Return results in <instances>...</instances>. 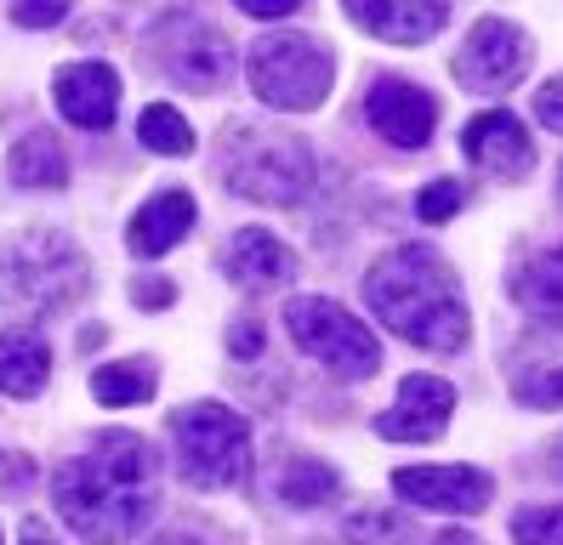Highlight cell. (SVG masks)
Instances as JSON below:
<instances>
[{
  "label": "cell",
  "mask_w": 563,
  "mask_h": 545,
  "mask_svg": "<svg viewBox=\"0 0 563 545\" xmlns=\"http://www.w3.org/2000/svg\"><path fill=\"white\" fill-rule=\"evenodd\" d=\"M364 120H371L376 136H387L393 148H427V136H433V125H439V102L416 80L382 75V80H371V91H364Z\"/></svg>",
  "instance_id": "cell-11"
},
{
  "label": "cell",
  "mask_w": 563,
  "mask_h": 545,
  "mask_svg": "<svg viewBox=\"0 0 563 545\" xmlns=\"http://www.w3.org/2000/svg\"><path fill=\"white\" fill-rule=\"evenodd\" d=\"M507 381L523 409L563 403V319H536V330L518 335V347L507 358Z\"/></svg>",
  "instance_id": "cell-10"
},
{
  "label": "cell",
  "mask_w": 563,
  "mask_h": 545,
  "mask_svg": "<svg viewBox=\"0 0 563 545\" xmlns=\"http://www.w3.org/2000/svg\"><path fill=\"white\" fill-rule=\"evenodd\" d=\"M188 227H194V193L165 188L131 216V251L137 256H165V251H177L188 238Z\"/></svg>",
  "instance_id": "cell-18"
},
{
  "label": "cell",
  "mask_w": 563,
  "mask_h": 545,
  "mask_svg": "<svg viewBox=\"0 0 563 545\" xmlns=\"http://www.w3.org/2000/svg\"><path fill=\"white\" fill-rule=\"evenodd\" d=\"M302 0H240V12H251V18H290Z\"/></svg>",
  "instance_id": "cell-32"
},
{
  "label": "cell",
  "mask_w": 563,
  "mask_h": 545,
  "mask_svg": "<svg viewBox=\"0 0 563 545\" xmlns=\"http://www.w3.org/2000/svg\"><path fill=\"white\" fill-rule=\"evenodd\" d=\"M86 296V256L69 245L63 233H35L7 256V272H0V301H12L18 313L46 319L63 313Z\"/></svg>",
  "instance_id": "cell-4"
},
{
  "label": "cell",
  "mask_w": 563,
  "mask_h": 545,
  "mask_svg": "<svg viewBox=\"0 0 563 545\" xmlns=\"http://www.w3.org/2000/svg\"><path fill=\"white\" fill-rule=\"evenodd\" d=\"M154 477H159V460L148 449V437L103 432L86 455L63 460L52 471V500L80 540L120 545L154 511Z\"/></svg>",
  "instance_id": "cell-1"
},
{
  "label": "cell",
  "mask_w": 563,
  "mask_h": 545,
  "mask_svg": "<svg viewBox=\"0 0 563 545\" xmlns=\"http://www.w3.org/2000/svg\"><path fill=\"white\" fill-rule=\"evenodd\" d=\"M285 324L296 335V347H302L308 358H319L330 375H342V381H364V375L382 369V347L376 335L364 330L347 307L324 301V296H302L285 307Z\"/></svg>",
  "instance_id": "cell-7"
},
{
  "label": "cell",
  "mask_w": 563,
  "mask_h": 545,
  "mask_svg": "<svg viewBox=\"0 0 563 545\" xmlns=\"http://www.w3.org/2000/svg\"><path fill=\"white\" fill-rule=\"evenodd\" d=\"M172 437H177V466L194 489H234L245 483L251 466V432L234 409L222 403H188L172 415Z\"/></svg>",
  "instance_id": "cell-5"
},
{
  "label": "cell",
  "mask_w": 563,
  "mask_h": 545,
  "mask_svg": "<svg viewBox=\"0 0 563 545\" xmlns=\"http://www.w3.org/2000/svg\"><path fill=\"white\" fill-rule=\"evenodd\" d=\"M433 545H484V540H478V534H467V529H444Z\"/></svg>",
  "instance_id": "cell-34"
},
{
  "label": "cell",
  "mask_w": 563,
  "mask_h": 545,
  "mask_svg": "<svg viewBox=\"0 0 563 545\" xmlns=\"http://www.w3.org/2000/svg\"><path fill=\"white\" fill-rule=\"evenodd\" d=\"M461 199H467V193H461V182H433V188L416 199V216L421 222H444V216L461 211Z\"/></svg>",
  "instance_id": "cell-27"
},
{
  "label": "cell",
  "mask_w": 563,
  "mask_h": 545,
  "mask_svg": "<svg viewBox=\"0 0 563 545\" xmlns=\"http://www.w3.org/2000/svg\"><path fill=\"white\" fill-rule=\"evenodd\" d=\"M245 75H251V91L262 102H274L285 114H308L330 97L336 63H330V52L319 41H308V34H262L251 46Z\"/></svg>",
  "instance_id": "cell-6"
},
{
  "label": "cell",
  "mask_w": 563,
  "mask_h": 545,
  "mask_svg": "<svg viewBox=\"0 0 563 545\" xmlns=\"http://www.w3.org/2000/svg\"><path fill=\"white\" fill-rule=\"evenodd\" d=\"M52 97L69 125L80 131H109L114 109H120V75L109 63H69L63 75L52 80Z\"/></svg>",
  "instance_id": "cell-15"
},
{
  "label": "cell",
  "mask_w": 563,
  "mask_h": 545,
  "mask_svg": "<svg viewBox=\"0 0 563 545\" xmlns=\"http://www.w3.org/2000/svg\"><path fill=\"white\" fill-rule=\"evenodd\" d=\"M222 177L234 193H245L256 204H296V199H308L319 170H313V148L302 136L234 120L228 125V143H222Z\"/></svg>",
  "instance_id": "cell-3"
},
{
  "label": "cell",
  "mask_w": 563,
  "mask_h": 545,
  "mask_svg": "<svg viewBox=\"0 0 563 545\" xmlns=\"http://www.w3.org/2000/svg\"><path fill=\"white\" fill-rule=\"evenodd\" d=\"M7 170H12L18 188H63L69 182V159H63V148L52 143L46 131L23 136V143L12 148V159H7Z\"/></svg>",
  "instance_id": "cell-21"
},
{
  "label": "cell",
  "mask_w": 563,
  "mask_h": 545,
  "mask_svg": "<svg viewBox=\"0 0 563 545\" xmlns=\"http://www.w3.org/2000/svg\"><path fill=\"white\" fill-rule=\"evenodd\" d=\"M228 279H234L240 290H251V296L279 290V285L296 279V256H290V245H279L268 227H245L234 245H228Z\"/></svg>",
  "instance_id": "cell-17"
},
{
  "label": "cell",
  "mask_w": 563,
  "mask_h": 545,
  "mask_svg": "<svg viewBox=\"0 0 563 545\" xmlns=\"http://www.w3.org/2000/svg\"><path fill=\"white\" fill-rule=\"evenodd\" d=\"M512 301L523 307L529 319H563V245L558 251H541L536 262L518 267Z\"/></svg>",
  "instance_id": "cell-20"
},
{
  "label": "cell",
  "mask_w": 563,
  "mask_h": 545,
  "mask_svg": "<svg viewBox=\"0 0 563 545\" xmlns=\"http://www.w3.org/2000/svg\"><path fill=\"white\" fill-rule=\"evenodd\" d=\"M523 68H529V34L507 18H478L467 46L455 52V80L467 91H484V97L518 86Z\"/></svg>",
  "instance_id": "cell-9"
},
{
  "label": "cell",
  "mask_w": 563,
  "mask_h": 545,
  "mask_svg": "<svg viewBox=\"0 0 563 545\" xmlns=\"http://www.w3.org/2000/svg\"><path fill=\"white\" fill-rule=\"evenodd\" d=\"M536 120H541V125H552V131H563V75H558V80H547V86L536 91Z\"/></svg>",
  "instance_id": "cell-29"
},
{
  "label": "cell",
  "mask_w": 563,
  "mask_h": 545,
  "mask_svg": "<svg viewBox=\"0 0 563 545\" xmlns=\"http://www.w3.org/2000/svg\"><path fill=\"white\" fill-rule=\"evenodd\" d=\"M63 12H69V0H18L12 23H23V29H52V23H63Z\"/></svg>",
  "instance_id": "cell-28"
},
{
  "label": "cell",
  "mask_w": 563,
  "mask_h": 545,
  "mask_svg": "<svg viewBox=\"0 0 563 545\" xmlns=\"http://www.w3.org/2000/svg\"><path fill=\"white\" fill-rule=\"evenodd\" d=\"M450 409H455V387L450 381H439V375H405L399 403L376 421V432L393 437V443H433L450 426Z\"/></svg>",
  "instance_id": "cell-14"
},
{
  "label": "cell",
  "mask_w": 563,
  "mask_h": 545,
  "mask_svg": "<svg viewBox=\"0 0 563 545\" xmlns=\"http://www.w3.org/2000/svg\"><path fill=\"white\" fill-rule=\"evenodd\" d=\"M23 545H57V540L46 534V523H35V518H29V523H23Z\"/></svg>",
  "instance_id": "cell-33"
},
{
  "label": "cell",
  "mask_w": 563,
  "mask_h": 545,
  "mask_svg": "<svg viewBox=\"0 0 563 545\" xmlns=\"http://www.w3.org/2000/svg\"><path fill=\"white\" fill-rule=\"evenodd\" d=\"M364 301H371V313L393 335H405L421 353H461L473 335L461 285L433 245L387 251L371 272H364Z\"/></svg>",
  "instance_id": "cell-2"
},
{
  "label": "cell",
  "mask_w": 563,
  "mask_h": 545,
  "mask_svg": "<svg viewBox=\"0 0 563 545\" xmlns=\"http://www.w3.org/2000/svg\"><path fill=\"white\" fill-rule=\"evenodd\" d=\"M137 136H143V148L172 154V159L194 148V131H188V120L172 109V102H148V109L137 114Z\"/></svg>",
  "instance_id": "cell-24"
},
{
  "label": "cell",
  "mask_w": 563,
  "mask_h": 545,
  "mask_svg": "<svg viewBox=\"0 0 563 545\" xmlns=\"http://www.w3.org/2000/svg\"><path fill=\"white\" fill-rule=\"evenodd\" d=\"M552 466H558V471H563V437H558V449H552Z\"/></svg>",
  "instance_id": "cell-35"
},
{
  "label": "cell",
  "mask_w": 563,
  "mask_h": 545,
  "mask_svg": "<svg viewBox=\"0 0 563 545\" xmlns=\"http://www.w3.org/2000/svg\"><path fill=\"white\" fill-rule=\"evenodd\" d=\"M512 545H563V505H523L512 518Z\"/></svg>",
  "instance_id": "cell-26"
},
{
  "label": "cell",
  "mask_w": 563,
  "mask_h": 545,
  "mask_svg": "<svg viewBox=\"0 0 563 545\" xmlns=\"http://www.w3.org/2000/svg\"><path fill=\"white\" fill-rule=\"evenodd\" d=\"M393 489H399L410 505L450 511V518H478V511L495 500L489 471H478V466H399L393 471Z\"/></svg>",
  "instance_id": "cell-12"
},
{
  "label": "cell",
  "mask_w": 563,
  "mask_h": 545,
  "mask_svg": "<svg viewBox=\"0 0 563 545\" xmlns=\"http://www.w3.org/2000/svg\"><path fill=\"white\" fill-rule=\"evenodd\" d=\"M358 29H371L387 46H421L433 41L450 18V0H342Z\"/></svg>",
  "instance_id": "cell-16"
},
{
  "label": "cell",
  "mask_w": 563,
  "mask_h": 545,
  "mask_svg": "<svg viewBox=\"0 0 563 545\" xmlns=\"http://www.w3.org/2000/svg\"><path fill=\"white\" fill-rule=\"evenodd\" d=\"M131 301H137V307H172L177 290H172V279H137V285H131Z\"/></svg>",
  "instance_id": "cell-31"
},
{
  "label": "cell",
  "mask_w": 563,
  "mask_h": 545,
  "mask_svg": "<svg viewBox=\"0 0 563 545\" xmlns=\"http://www.w3.org/2000/svg\"><path fill=\"white\" fill-rule=\"evenodd\" d=\"M148 46H154V63L188 91H222L228 75H234V46H228L211 23L188 18V12L159 18Z\"/></svg>",
  "instance_id": "cell-8"
},
{
  "label": "cell",
  "mask_w": 563,
  "mask_h": 545,
  "mask_svg": "<svg viewBox=\"0 0 563 545\" xmlns=\"http://www.w3.org/2000/svg\"><path fill=\"white\" fill-rule=\"evenodd\" d=\"M330 494H336V471H330L324 460H308V455H290L279 471H274V500L308 511V505H324Z\"/></svg>",
  "instance_id": "cell-22"
},
{
  "label": "cell",
  "mask_w": 563,
  "mask_h": 545,
  "mask_svg": "<svg viewBox=\"0 0 563 545\" xmlns=\"http://www.w3.org/2000/svg\"><path fill=\"white\" fill-rule=\"evenodd\" d=\"M461 154H467L478 170H489V177H501V182H523L529 170H536V143H529V131L512 109H489V114L467 120Z\"/></svg>",
  "instance_id": "cell-13"
},
{
  "label": "cell",
  "mask_w": 563,
  "mask_h": 545,
  "mask_svg": "<svg viewBox=\"0 0 563 545\" xmlns=\"http://www.w3.org/2000/svg\"><path fill=\"white\" fill-rule=\"evenodd\" d=\"M228 347H234V358H256L262 353V319H240L228 330Z\"/></svg>",
  "instance_id": "cell-30"
},
{
  "label": "cell",
  "mask_w": 563,
  "mask_h": 545,
  "mask_svg": "<svg viewBox=\"0 0 563 545\" xmlns=\"http://www.w3.org/2000/svg\"><path fill=\"white\" fill-rule=\"evenodd\" d=\"M347 545H416L410 511H358L347 518Z\"/></svg>",
  "instance_id": "cell-25"
},
{
  "label": "cell",
  "mask_w": 563,
  "mask_h": 545,
  "mask_svg": "<svg viewBox=\"0 0 563 545\" xmlns=\"http://www.w3.org/2000/svg\"><path fill=\"white\" fill-rule=\"evenodd\" d=\"M91 392L97 403L109 409H125V403H143L154 392V364L148 358H120V364H103L91 375Z\"/></svg>",
  "instance_id": "cell-23"
},
{
  "label": "cell",
  "mask_w": 563,
  "mask_h": 545,
  "mask_svg": "<svg viewBox=\"0 0 563 545\" xmlns=\"http://www.w3.org/2000/svg\"><path fill=\"white\" fill-rule=\"evenodd\" d=\"M52 375V353L41 330H7L0 335V392L7 398H35Z\"/></svg>",
  "instance_id": "cell-19"
}]
</instances>
